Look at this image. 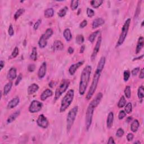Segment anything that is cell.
Here are the masks:
<instances>
[{
	"label": "cell",
	"mask_w": 144,
	"mask_h": 144,
	"mask_svg": "<svg viewBox=\"0 0 144 144\" xmlns=\"http://www.w3.org/2000/svg\"><path fill=\"white\" fill-rule=\"evenodd\" d=\"M105 57L103 56L101 57L100 61H98L97 68H96L95 73L94 75V78H93L91 85L90 90H89L87 93V95L86 96V99L87 100H90L91 98H92V96L94 95V93L96 91L98 81H99L100 75H101V72L104 69V66H105Z\"/></svg>",
	"instance_id": "obj_1"
},
{
	"label": "cell",
	"mask_w": 144,
	"mask_h": 144,
	"mask_svg": "<svg viewBox=\"0 0 144 144\" xmlns=\"http://www.w3.org/2000/svg\"><path fill=\"white\" fill-rule=\"evenodd\" d=\"M91 71L92 68L90 65L86 66L83 70L81 75L80 83L79 86V93L81 95H83L86 92L90 79Z\"/></svg>",
	"instance_id": "obj_2"
},
{
	"label": "cell",
	"mask_w": 144,
	"mask_h": 144,
	"mask_svg": "<svg viewBox=\"0 0 144 144\" xmlns=\"http://www.w3.org/2000/svg\"><path fill=\"white\" fill-rule=\"evenodd\" d=\"M74 96V91L73 90H69L67 94L62 98L61 103V107L60 108V111L61 113L64 112L67 110L71 104L73 102Z\"/></svg>",
	"instance_id": "obj_3"
},
{
	"label": "cell",
	"mask_w": 144,
	"mask_h": 144,
	"mask_svg": "<svg viewBox=\"0 0 144 144\" xmlns=\"http://www.w3.org/2000/svg\"><path fill=\"white\" fill-rule=\"evenodd\" d=\"M78 110V107L75 106L69 111L67 118V130L68 132L71 131L72 126L73 125L74 122L76 118Z\"/></svg>",
	"instance_id": "obj_4"
},
{
	"label": "cell",
	"mask_w": 144,
	"mask_h": 144,
	"mask_svg": "<svg viewBox=\"0 0 144 144\" xmlns=\"http://www.w3.org/2000/svg\"><path fill=\"white\" fill-rule=\"evenodd\" d=\"M131 23V19H128L127 20H126L123 26L122 29V32H121L120 36L118 39V41L117 42V46L116 47H119L122 45L125 41V39L127 35L129 27H130V25Z\"/></svg>",
	"instance_id": "obj_5"
},
{
	"label": "cell",
	"mask_w": 144,
	"mask_h": 144,
	"mask_svg": "<svg viewBox=\"0 0 144 144\" xmlns=\"http://www.w3.org/2000/svg\"><path fill=\"white\" fill-rule=\"evenodd\" d=\"M70 84V81L68 79H63L60 83L59 86L57 87L55 94V99L57 100L59 99L61 95L69 87Z\"/></svg>",
	"instance_id": "obj_6"
},
{
	"label": "cell",
	"mask_w": 144,
	"mask_h": 144,
	"mask_svg": "<svg viewBox=\"0 0 144 144\" xmlns=\"http://www.w3.org/2000/svg\"><path fill=\"white\" fill-rule=\"evenodd\" d=\"M53 35V31L51 28H48L46 32L42 35L38 41V45L40 48H43L47 46V40Z\"/></svg>",
	"instance_id": "obj_7"
},
{
	"label": "cell",
	"mask_w": 144,
	"mask_h": 144,
	"mask_svg": "<svg viewBox=\"0 0 144 144\" xmlns=\"http://www.w3.org/2000/svg\"><path fill=\"white\" fill-rule=\"evenodd\" d=\"M94 109L95 108L91 104H89L86 114V128L87 131L89 130L91 126Z\"/></svg>",
	"instance_id": "obj_8"
},
{
	"label": "cell",
	"mask_w": 144,
	"mask_h": 144,
	"mask_svg": "<svg viewBox=\"0 0 144 144\" xmlns=\"http://www.w3.org/2000/svg\"><path fill=\"white\" fill-rule=\"evenodd\" d=\"M42 103L37 100H33L29 107V111L32 113H37L41 110L42 108Z\"/></svg>",
	"instance_id": "obj_9"
},
{
	"label": "cell",
	"mask_w": 144,
	"mask_h": 144,
	"mask_svg": "<svg viewBox=\"0 0 144 144\" xmlns=\"http://www.w3.org/2000/svg\"><path fill=\"white\" fill-rule=\"evenodd\" d=\"M37 123L38 126L43 128H47L49 124L48 121L46 118V117L43 114L39 115L38 118L37 120Z\"/></svg>",
	"instance_id": "obj_10"
},
{
	"label": "cell",
	"mask_w": 144,
	"mask_h": 144,
	"mask_svg": "<svg viewBox=\"0 0 144 144\" xmlns=\"http://www.w3.org/2000/svg\"><path fill=\"white\" fill-rule=\"evenodd\" d=\"M101 41H102V37L100 35L99 37H98L97 41L96 42L95 47L94 49V51H93V52L91 55V60L92 61H94V60L96 59V57L97 56L98 51H99L100 46H101Z\"/></svg>",
	"instance_id": "obj_11"
},
{
	"label": "cell",
	"mask_w": 144,
	"mask_h": 144,
	"mask_svg": "<svg viewBox=\"0 0 144 144\" xmlns=\"http://www.w3.org/2000/svg\"><path fill=\"white\" fill-rule=\"evenodd\" d=\"M46 69H47V65L46 62H43L42 65H41L40 68L38 72V76L39 78H43L45 76L46 73Z\"/></svg>",
	"instance_id": "obj_12"
},
{
	"label": "cell",
	"mask_w": 144,
	"mask_h": 144,
	"mask_svg": "<svg viewBox=\"0 0 144 144\" xmlns=\"http://www.w3.org/2000/svg\"><path fill=\"white\" fill-rule=\"evenodd\" d=\"M103 97V95L101 92L98 93V94L96 96V97H95L94 99L92 100V101L90 103V104L94 107L95 108H96L98 106V104H100V101H101L102 98Z\"/></svg>",
	"instance_id": "obj_13"
},
{
	"label": "cell",
	"mask_w": 144,
	"mask_h": 144,
	"mask_svg": "<svg viewBox=\"0 0 144 144\" xmlns=\"http://www.w3.org/2000/svg\"><path fill=\"white\" fill-rule=\"evenodd\" d=\"M83 63H84V61H81L78 62H77L76 64H73L72 65L71 67H70L69 69V72L71 75H74L75 73V72L77 71V70L78 69V68L82 66Z\"/></svg>",
	"instance_id": "obj_14"
},
{
	"label": "cell",
	"mask_w": 144,
	"mask_h": 144,
	"mask_svg": "<svg viewBox=\"0 0 144 144\" xmlns=\"http://www.w3.org/2000/svg\"><path fill=\"white\" fill-rule=\"evenodd\" d=\"M20 102V99L19 97H16L14 98H12L11 101L9 102L7 104V109H11L12 108H14L15 107H16L17 105L19 104Z\"/></svg>",
	"instance_id": "obj_15"
},
{
	"label": "cell",
	"mask_w": 144,
	"mask_h": 144,
	"mask_svg": "<svg viewBox=\"0 0 144 144\" xmlns=\"http://www.w3.org/2000/svg\"><path fill=\"white\" fill-rule=\"evenodd\" d=\"M52 48L55 51L62 50L64 48V45L60 40H56L53 43Z\"/></svg>",
	"instance_id": "obj_16"
},
{
	"label": "cell",
	"mask_w": 144,
	"mask_h": 144,
	"mask_svg": "<svg viewBox=\"0 0 144 144\" xmlns=\"http://www.w3.org/2000/svg\"><path fill=\"white\" fill-rule=\"evenodd\" d=\"M53 95L52 91L50 89H46L42 92L41 95V99L42 101H45L47 98Z\"/></svg>",
	"instance_id": "obj_17"
},
{
	"label": "cell",
	"mask_w": 144,
	"mask_h": 144,
	"mask_svg": "<svg viewBox=\"0 0 144 144\" xmlns=\"http://www.w3.org/2000/svg\"><path fill=\"white\" fill-rule=\"evenodd\" d=\"M39 89V86L36 83H33L28 88V94L29 95H33L34 93L37 92Z\"/></svg>",
	"instance_id": "obj_18"
},
{
	"label": "cell",
	"mask_w": 144,
	"mask_h": 144,
	"mask_svg": "<svg viewBox=\"0 0 144 144\" xmlns=\"http://www.w3.org/2000/svg\"><path fill=\"white\" fill-rule=\"evenodd\" d=\"M104 23H105V20L101 18L96 19L92 22V28L94 29H95V28L98 27V26L103 25Z\"/></svg>",
	"instance_id": "obj_19"
},
{
	"label": "cell",
	"mask_w": 144,
	"mask_h": 144,
	"mask_svg": "<svg viewBox=\"0 0 144 144\" xmlns=\"http://www.w3.org/2000/svg\"><path fill=\"white\" fill-rule=\"evenodd\" d=\"M20 114V110H17L15 112H14V113H12V114L10 115V116L9 117V118H7V123H11L12 122L15 120V119L18 118V117L19 116Z\"/></svg>",
	"instance_id": "obj_20"
},
{
	"label": "cell",
	"mask_w": 144,
	"mask_h": 144,
	"mask_svg": "<svg viewBox=\"0 0 144 144\" xmlns=\"http://www.w3.org/2000/svg\"><path fill=\"white\" fill-rule=\"evenodd\" d=\"M144 45V37H140L138 40L137 47H136V54H139V53L141 51L142 48H143Z\"/></svg>",
	"instance_id": "obj_21"
},
{
	"label": "cell",
	"mask_w": 144,
	"mask_h": 144,
	"mask_svg": "<svg viewBox=\"0 0 144 144\" xmlns=\"http://www.w3.org/2000/svg\"><path fill=\"white\" fill-rule=\"evenodd\" d=\"M17 77V74H16V70L15 68L12 67L9 70L7 74V78L8 79H10V80H13L15 78H16Z\"/></svg>",
	"instance_id": "obj_22"
},
{
	"label": "cell",
	"mask_w": 144,
	"mask_h": 144,
	"mask_svg": "<svg viewBox=\"0 0 144 144\" xmlns=\"http://www.w3.org/2000/svg\"><path fill=\"white\" fill-rule=\"evenodd\" d=\"M114 120V114L113 112H110L108 116L107 127L108 128H110L112 126Z\"/></svg>",
	"instance_id": "obj_23"
},
{
	"label": "cell",
	"mask_w": 144,
	"mask_h": 144,
	"mask_svg": "<svg viewBox=\"0 0 144 144\" xmlns=\"http://www.w3.org/2000/svg\"><path fill=\"white\" fill-rule=\"evenodd\" d=\"M63 36L64 38H65V39L67 40V41L69 42L71 41L72 38V35L71 30H70L69 28L65 29L63 32Z\"/></svg>",
	"instance_id": "obj_24"
},
{
	"label": "cell",
	"mask_w": 144,
	"mask_h": 144,
	"mask_svg": "<svg viewBox=\"0 0 144 144\" xmlns=\"http://www.w3.org/2000/svg\"><path fill=\"white\" fill-rule=\"evenodd\" d=\"M139 122L137 119H135V120H134L132 123L131 126V131L133 132H137L138 129H139Z\"/></svg>",
	"instance_id": "obj_25"
},
{
	"label": "cell",
	"mask_w": 144,
	"mask_h": 144,
	"mask_svg": "<svg viewBox=\"0 0 144 144\" xmlns=\"http://www.w3.org/2000/svg\"><path fill=\"white\" fill-rule=\"evenodd\" d=\"M54 10L52 8H49L46 9L45 11L44 15L45 18H50L54 16Z\"/></svg>",
	"instance_id": "obj_26"
},
{
	"label": "cell",
	"mask_w": 144,
	"mask_h": 144,
	"mask_svg": "<svg viewBox=\"0 0 144 144\" xmlns=\"http://www.w3.org/2000/svg\"><path fill=\"white\" fill-rule=\"evenodd\" d=\"M12 86V82H9L5 85L3 88V95H7L9 94V92L10 91L11 88Z\"/></svg>",
	"instance_id": "obj_27"
},
{
	"label": "cell",
	"mask_w": 144,
	"mask_h": 144,
	"mask_svg": "<svg viewBox=\"0 0 144 144\" xmlns=\"http://www.w3.org/2000/svg\"><path fill=\"white\" fill-rule=\"evenodd\" d=\"M103 1L102 0H93L91 1V5L94 8H98L103 3Z\"/></svg>",
	"instance_id": "obj_28"
},
{
	"label": "cell",
	"mask_w": 144,
	"mask_h": 144,
	"mask_svg": "<svg viewBox=\"0 0 144 144\" xmlns=\"http://www.w3.org/2000/svg\"><path fill=\"white\" fill-rule=\"evenodd\" d=\"M30 58L32 60H34V61H36L37 59V51L36 47H34L32 48V51L31 55H30Z\"/></svg>",
	"instance_id": "obj_29"
},
{
	"label": "cell",
	"mask_w": 144,
	"mask_h": 144,
	"mask_svg": "<svg viewBox=\"0 0 144 144\" xmlns=\"http://www.w3.org/2000/svg\"><path fill=\"white\" fill-rule=\"evenodd\" d=\"M138 97H139L140 100H143V98L144 97V88L143 86H141L139 87V89H138V92H137Z\"/></svg>",
	"instance_id": "obj_30"
},
{
	"label": "cell",
	"mask_w": 144,
	"mask_h": 144,
	"mask_svg": "<svg viewBox=\"0 0 144 144\" xmlns=\"http://www.w3.org/2000/svg\"><path fill=\"white\" fill-rule=\"evenodd\" d=\"M25 12V10L23 8H20L16 11L15 14L14 15V19L15 20H17L19 17L23 15Z\"/></svg>",
	"instance_id": "obj_31"
},
{
	"label": "cell",
	"mask_w": 144,
	"mask_h": 144,
	"mask_svg": "<svg viewBox=\"0 0 144 144\" xmlns=\"http://www.w3.org/2000/svg\"><path fill=\"white\" fill-rule=\"evenodd\" d=\"M126 105V98H125L124 96H122V97H120V100H119V101L118 102V107L119 108H122Z\"/></svg>",
	"instance_id": "obj_32"
},
{
	"label": "cell",
	"mask_w": 144,
	"mask_h": 144,
	"mask_svg": "<svg viewBox=\"0 0 144 144\" xmlns=\"http://www.w3.org/2000/svg\"><path fill=\"white\" fill-rule=\"evenodd\" d=\"M99 33H100V31H97L94 32V33H92L91 35H90V36H89V37H88L89 41L91 43L94 42L95 39V38H96V36H97L98 34H99Z\"/></svg>",
	"instance_id": "obj_33"
},
{
	"label": "cell",
	"mask_w": 144,
	"mask_h": 144,
	"mask_svg": "<svg viewBox=\"0 0 144 144\" xmlns=\"http://www.w3.org/2000/svg\"><path fill=\"white\" fill-rule=\"evenodd\" d=\"M68 10V7H67V6L64 7L63 8H62L61 10L59 11L58 15L60 17H61V18H62V17H64V16H65V15H66V14H67Z\"/></svg>",
	"instance_id": "obj_34"
},
{
	"label": "cell",
	"mask_w": 144,
	"mask_h": 144,
	"mask_svg": "<svg viewBox=\"0 0 144 144\" xmlns=\"http://www.w3.org/2000/svg\"><path fill=\"white\" fill-rule=\"evenodd\" d=\"M75 41H76V42L78 45H81L84 42V37H83V35H78L77 36L76 38H75Z\"/></svg>",
	"instance_id": "obj_35"
},
{
	"label": "cell",
	"mask_w": 144,
	"mask_h": 144,
	"mask_svg": "<svg viewBox=\"0 0 144 144\" xmlns=\"http://www.w3.org/2000/svg\"><path fill=\"white\" fill-rule=\"evenodd\" d=\"M124 94L127 98H130L131 97V91L130 86H127L126 87V88L124 89Z\"/></svg>",
	"instance_id": "obj_36"
},
{
	"label": "cell",
	"mask_w": 144,
	"mask_h": 144,
	"mask_svg": "<svg viewBox=\"0 0 144 144\" xmlns=\"http://www.w3.org/2000/svg\"><path fill=\"white\" fill-rule=\"evenodd\" d=\"M124 111L125 112L127 113V114H130L132 112V104L131 103H128L126 105L124 108Z\"/></svg>",
	"instance_id": "obj_37"
},
{
	"label": "cell",
	"mask_w": 144,
	"mask_h": 144,
	"mask_svg": "<svg viewBox=\"0 0 144 144\" xmlns=\"http://www.w3.org/2000/svg\"><path fill=\"white\" fill-rule=\"evenodd\" d=\"M78 1H72L71 7L72 10H75L78 6Z\"/></svg>",
	"instance_id": "obj_38"
},
{
	"label": "cell",
	"mask_w": 144,
	"mask_h": 144,
	"mask_svg": "<svg viewBox=\"0 0 144 144\" xmlns=\"http://www.w3.org/2000/svg\"><path fill=\"white\" fill-rule=\"evenodd\" d=\"M19 54V48L18 47H15L14 51H13L12 54H11V58H15Z\"/></svg>",
	"instance_id": "obj_39"
},
{
	"label": "cell",
	"mask_w": 144,
	"mask_h": 144,
	"mask_svg": "<svg viewBox=\"0 0 144 144\" xmlns=\"http://www.w3.org/2000/svg\"><path fill=\"white\" fill-rule=\"evenodd\" d=\"M130 72L129 71H125L124 72V74H123V78L124 81L125 82H127L128 80V79L130 78Z\"/></svg>",
	"instance_id": "obj_40"
},
{
	"label": "cell",
	"mask_w": 144,
	"mask_h": 144,
	"mask_svg": "<svg viewBox=\"0 0 144 144\" xmlns=\"http://www.w3.org/2000/svg\"><path fill=\"white\" fill-rule=\"evenodd\" d=\"M124 132L122 128H119L118 130H117V133H116V135L117 137H122L124 135Z\"/></svg>",
	"instance_id": "obj_41"
},
{
	"label": "cell",
	"mask_w": 144,
	"mask_h": 144,
	"mask_svg": "<svg viewBox=\"0 0 144 144\" xmlns=\"http://www.w3.org/2000/svg\"><path fill=\"white\" fill-rule=\"evenodd\" d=\"M87 15L89 18H92L95 15V11L90 8L87 9Z\"/></svg>",
	"instance_id": "obj_42"
},
{
	"label": "cell",
	"mask_w": 144,
	"mask_h": 144,
	"mask_svg": "<svg viewBox=\"0 0 144 144\" xmlns=\"http://www.w3.org/2000/svg\"><path fill=\"white\" fill-rule=\"evenodd\" d=\"M126 116V113L125 112V111L124 110H121L119 111V115H118V118L119 119H123Z\"/></svg>",
	"instance_id": "obj_43"
},
{
	"label": "cell",
	"mask_w": 144,
	"mask_h": 144,
	"mask_svg": "<svg viewBox=\"0 0 144 144\" xmlns=\"http://www.w3.org/2000/svg\"><path fill=\"white\" fill-rule=\"evenodd\" d=\"M140 71V68L139 67L135 68L134 69L132 70V72H131L132 75H133V76H136V75L138 74V73H139Z\"/></svg>",
	"instance_id": "obj_44"
},
{
	"label": "cell",
	"mask_w": 144,
	"mask_h": 144,
	"mask_svg": "<svg viewBox=\"0 0 144 144\" xmlns=\"http://www.w3.org/2000/svg\"><path fill=\"white\" fill-rule=\"evenodd\" d=\"M36 69V65L35 64H30L28 67V71L29 72H33Z\"/></svg>",
	"instance_id": "obj_45"
},
{
	"label": "cell",
	"mask_w": 144,
	"mask_h": 144,
	"mask_svg": "<svg viewBox=\"0 0 144 144\" xmlns=\"http://www.w3.org/2000/svg\"><path fill=\"white\" fill-rule=\"evenodd\" d=\"M41 22H42L41 19H38L37 21V22H36V23L35 24V25H34V26H33L34 29L37 30L38 28L39 25H40L41 23Z\"/></svg>",
	"instance_id": "obj_46"
},
{
	"label": "cell",
	"mask_w": 144,
	"mask_h": 144,
	"mask_svg": "<svg viewBox=\"0 0 144 144\" xmlns=\"http://www.w3.org/2000/svg\"><path fill=\"white\" fill-rule=\"evenodd\" d=\"M8 33H9V36H12L14 35V29H13V27H12V25H11L9 26V30H8Z\"/></svg>",
	"instance_id": "obj_47"
},
{
	"label": "cell",
	"mask_w": 144,
	"mask_h": 144,
	"mask_svg": "<svg viewBox=\"0 0 144 144\" xmlns=\"http://www.w3.org/2000/svg\"><path fill=\"white\" fill-rule=\"evenodd\" d=\"M22 78H23V75H22V74H20L18 75V78H17L16 81H15V86H18V85L19 84V83L20 82V81H22Z\"/></svg>",
	"instance_id": "obj_48"
},
{
	"label": "cell",
	"mask_w": 144,
	"mask_h": 144,
	"mask_svg": "<svg viewBox=\"0 0 144 144\" xmlns=\"http://www.w3.org/2000/svg\"><path fill=\"white\" fill-rule=\"evenodd\" d=\"M87 21L86 20H83L82 22L80 24H79V27L81 28H83L86 26H87Z\"/></svg>",
	"instance_id": "obj_49"
},
{
	"label": "cell",
	"mask_w": 144,
	"mask_h": 144,
	"mask_svg": "<svg viewBox=\"0 0 144 144\" xmlns=\"http://www.w3.org/2000/svg\"><path fill=\"white\" fill-rule=\"evenodd\" d=\"M133 137H134L133 134L131 133H130L128 134L127 136V139L128 141H131L133 140Z\"/></svg>",
	"instance_id": "obj_50"
},
{
	"label": "cell",
	"mask_w": 144,
	"mask_h": 144,
	"mask_svg": "<svg viewBox=\"0 0 144 144\" xmlns=\"http://www.w3.org/2000/svg\"><path fill=\"white\" fill-rule=\"evenodd\" d=\"M139 78L141 79H144V68H143V69L141 70V71H140Z\"/></svg>",
	"instance_id": "obj_51"
},
{
	"label": "cell",
	"mask_w": 144,
	"mask_h": 144,
	"mask_svg": "<svg viewBox=\"0 0 144 144\" xmlns=\"http://www.w3.org/2000/svg\"><path fill=\"white\" fill-rule=\"evenodd\" d=\"M115 141L112 137H110L109 140H108V144H115Z\"/></svg>",
	"instance_id": "obj_52"
},
{
	"label": "cell",
	"mask_w": 144,
	"mask_h": 144,
	"mask_svg": "<svg viewBox=\"0 0 144 144\" xmlns=\"http://www.w3.org/2000/svg\"><path fill=\"white\" fill-rule=\"evenodd\" d=\"M68 52H69V54H73V53L74 52V49H73V47H69V48H68Z\"/></svg>",
	"instance_id": "obj_53"
},
{
	"label": "cell",
	"mask_w": 144,
	"mask_h": 144,
	"mask_svg": "<svg viewBox=\"0 0 144 144\" xmlns=\"http://www.w3.org/2000/svg\"><path fill=\"white\" fill-rule=\"evenodd\" d=\"M0 65H1V70H2L5 66V62L3 60H1L0 61Z\"/></svg>",
	"instance_id": "obj_54"
},
{
	"label": "cell",
	"mask_w": 144,
	"mask_h": 144,
	"mask_svg": "<svg viewBox=\"0 0 144 144\" xmlns=\"http://www.w3.org/2000/svg\"><path fill=\"white\" fill-rule=\"evenodd\" d=\"M84 50H85V46L84 45H82V46H81V50H80V53H83V52L84 51Z\"/></svg>",
	"instance_id": "obj_55"
},
{
	"label": "cell",
	"mask_w": 144,
	"mask_h": 144,
	"mask_svg": "<svg viewBox=\"0 0 144 144\" xmlns=\"http://www.w3.org/2000/svg\"><path fill=\"white\" fill-rule=\"evenodd\" d=\"M143 57H144V55H143L140 56L139 57H137V58H134V59H133V61H135V60H140V59H141L143 58Z\"/></svg>",
	"instance_id": "obj_56"
},
{
	"label": "cell",
	"mask_w": 144,
	"mask_h": 144,
	"mask_svg": "<svg viewBox=\"0 0 144 144\" xmlns=\"http://www.w3.org/2000/svg\"><path fill=\"white\" fill-rule=\"evenodd\" d=\"M131 120H132V117H129L128 118H127V122H130V121Z\"/></svg>",
	"instance_id": "obj_57"
},
{
	"label": "cell",
	"mask_w": 144,
	"mask_h": 144,
	"mask_svg": "<svg viewBox=\"0 0 144 144\" xmlns=\"http://www.w3.org/2000/svg\"><path fill=\"white\" fill-rule=\"evenodd\" d=\"M134 144H137V143H138V144H140L141 143H140V141H137V142H134Z\"/></svg>",
	"instance_id": "obj_58"
},
{
	"label": "cell",
	"mask_w": 144,
	"mask_h": 144,
	"mask_svg": "<svg viewBox=\"0 0 144 144\" xmlns=\"http://www.w3.org/2000/svg\"><path fill=\"white\" fill-rule=\"evenodd\" d=\"M143 24H144V22H142V25H141L142 26H143Z\"/></svg>",
	"instance_id": "obj_59"
}]
</instances>
